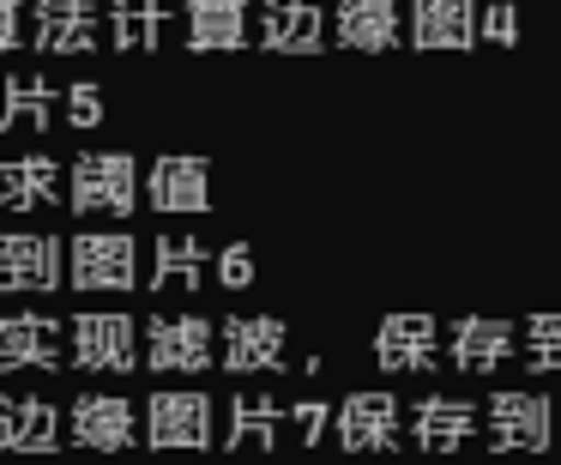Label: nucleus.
<instances>
[{
  "label": "nucleus",
  "mask_w": 561,
  "mask_h": 465,
  "mask_svg": "<svg viewBox=\"0 0 561 465\" xmlns=\"http://www.w3.org/2000/svg\"><path fill=\"white\" fill-rule=\"evenodd\" d=\"M73 212H115L127 218L139 200V175H134V158L127 151H85L73 163Z\"/></svg>",
  "instance_id": "f257e3e1"
},
{
  "label": "nucleus",
  "mask_w": 561,
  "mask_h": 465,
  "mask_svg": "<svg viewBox=\"0 0 561 465\" xmlns=\"http://www.w3.org/2000/svg\"><path fill=\"white\" fill-rule=\"evenodd\" d=\"M139 248L134 236H103V230H85L73 248H67V279L79 291H134L139 279Z\"/></svg>",
  "instance_id": "f03ea898"
},
{
  "label": "nucleus",
  "mask_w": 561,
  "mask_h": 465,
  "mask_svg": "<svg viewBox=\"0 0 561 465\" xmlns=\"http://www.w3.org/2000/svg\"><path fill=\"white\" fill-rule=\"evenodd\" d=\"M146 363L158 375H206L211 368V327L199 315H158L146 327Z\"/></svg>",
  "instance_id": "7ed1b4c3"
},
{
  "label": "nucleus",
  "mask_w": 561,
  "mask_h": 465,
  "mask_svg": "<svg viewBox=\"0 0 561 465\" xmlns=\"http://www.w3.org/2000/svg\"><path fill=\"white\" fill-rule=\"evenodd\" d=\"M146 441L163 453L206 447L211 441V399L206 393H151L146 399Z\"/></svg>",
  "instance_id": "20e7f679"
},
{
  "label": "nucleus",
  "mask_w": 561,
  "mask_h": 465,
  "mask_svg": "<svg viewBox=\"0 0 561 465\" xmlns=\"http://www.w3.org/2000/svg\"><path fill=\"white\" fill-rule=\"evenodd\" d=\"M67 435L91 453H122L134 447L139 423H134V405L122 393H79L73 411H67Z\"/></svg>",
  "instance_id": "39448f33"
},
{
  "label": "nucleus",
  "mask_w": 561,
  "mask_h": 465,
  "mask_svg": "<svg viewBox=\"0 0 561 465\" xmlns=\"http://www.w3.org/2000/svg\"><path fill=\"white\" fill-rule=\"evenodd\" d=\"M67 279V248L55 236H0V291H55Z\"/></svg>",
  "instance_id": "423d86ee"
},
{
  "label": "nucleus",
  "mask_w": 561,
  "mask_h": 465,
  "mask_svg": "<svg viewBox=\"0 0 561 465\" xmlns=\"http://www.w3.org/2000/svg\"><path fill=\"white\" fill-rule=\"evenodd\" d=\"M375 363L392 375H423L440 363V327L428 315H387L375 332Z\"/></svg>",
  "instance_id": "0eeeda50"
},
{
  "label": "nucleus",
  "mask_w": 561,
  "mask_h": 465,
  "mask_svg": "<svg viewBox=\"0 0 561 465\" xmlns=\"http://www.w3.org/2000/svg\"><path fill=\"white\" fill-rule=\"evenodd\" d=\"M73 363L91 375H127L134 356V320L127 315H79L73 320Z\"/></svg>",
  "instance_id": "6e6552de"
},
{
  "label": "nucleus",
  "mask_w": 561,
  "mask_h": 465,
  "mask_svg": "<svg viewBox=\"0 0 561 465\" xmlns=\"http://www.w3.org/2000/svg\"><path fill=\"white\" fill-rule=\"evenodd\" d=\"M61 363H73V356H61V320H49V315H7L0 320V368L7 375L13 368L55 375Z\"/></svg>",
  "instance_id": "1a4fd4ad"
},
{
  "label": "nucleus",
  "mask_w": 561,
  "mask_h": 465,
  "mask_svg": "<svg viewBox=\"0 0 561 465\" xmlns=\"http://www.w3.org/2000/svg\"><path fill=\"white\" fill-rule=\"evenodd\" d=\"M549 435H556L549 399H537V393H495L489 399V441L495 447L531 453V447H549Z\"/></svg>",
  "instance_id": "9d476101"
},
{
  "label": "nucleus",
  "mask_w": 561,
  "mask_h": 465,
  "mask_svg": "<svg viewBox=\"0 0 561 465\" xmlns=\"http://www.w3.org/2000/svg\"><path fill=\"white\" fill-rule=\"evenodd\" d=\"M0 447L7 453H55L61 447V405L37 393H7L0 399Z\"/></svg>",
  "instance_id": "9b49d317"
},
{
  "label": "nucleus",
  "mask_w": 561,
  "mask_h": 465,
  "mask_svg": "<svg viewBox=\"0 0 561 465\" xmlns=\"http://www.w3.org/2000/svg\"><path fill=\"white\" fill-rule=\"evenodd\" d=\"M284 320L272 315H236L224 320V356L218 363L230 375H254V368H284Z\"/></svg>",
  "instance_id": "f8f14e48"
},
{
  "label": "nucleus",
  "mask_w": 561,
  "mask_h": 465,
  "mask_svg": "<svg viewBox=\"0 0 561 465\" xmlns=\"http://www.w3.org/2000/svg\"><path fill=\"white\" fill-rule=\"evenodd\" d=\"M146 200L158 212H206V200H211L206 158H194V151H170V158H158L151 175H146Z\"/></svg>",
  "instance_id": "ddd939ff"
},
{
  "label": "nucleus",
  "mask_w": 561,
  "mask_h": 465,
  "mask_svg": "<svg viewBox=\"0 0 561 465\" xmlns=\"http://www.w3.org/2000/svg\"><path fill=\"white\" fill-rule=\"evenodd\" d=\"M483 37L477 0H416L411 7V43L416 49H471Z\"/></svg>",
  "instance_id": "4468645a"
},
{
  "label": "nucleus",
  "mask_w": 561,
  "mask_h": 465,
  "mask_svg": "<svg viewBox=\"0 0 561 465\" xmlns=\"http://www.w3.org/2000/svg\"><path fill=\"white\" fill-rule=\"evenodd\" d=\"M260 43L278 55H314L327 43V13L314 0H266L260 7Z\"/></svg>",
  "instance_id": "2eb2a0df"
},
{
  "label": "nucleus",
  "mask_w": 561,
  "mask_h": 465,
  "mask_svg": "<svg viewBox=\"0 0 561 465\" xmlns=\"http://www.w3.org/2000/svg\"><path fill=\"white\" fill-rule=\"evenodd\" d=\"M339 441L351 453H375V447H392L399 441V399L392 393H351L339 405Z\"/></svg>",
  "instance_id": "dca6fc26"
},
{
  "label": "nucleus",
  "mask_w": 561,
  "mask_h": 465,
  "mask_svg": "<svg viewBox=\"0 0 561 465\" xmlns=\"http://www.w3.org/2000/svg\"><path fill=\"white\" fill-rule=\"evenodd\" d=\"M37 49L43 55L98 49V7L91 0H37Z\"/></svg>",
  "instance_id": "f3484780"
},
{
  "label": "nucleus",
  "mask_w": 561,
  "mask_h": 465,
  "mask_svg": "<svg viewBox=\"0 0 561 465\" xmlns=\"http://www.w3.org/2000/svg\"><path fill=\"white\" fill-rule=\"evenodd\" d=\"M447 356L465 375H489L501 356H513V327L495 315H465V320H453V332H447Z\"/></svg>",
  "instance_id": "a211bd4d"
},
{
  "label": "nucleus",
  "mask_w": 561,
  "mask_h": 465,
  "mask_svg": "<svg viewBox=\"0 0 561 465\" xmlns=\"http://www.w3.org/2000/svg\"><path fill=\"white\" fill-rule=\"evenodd\" d=\"M477 405L471 399H447V393H435V399H416V411H411V435H416V447H428V453H453V447H465V441L477 435Z\"/></svg>",
  "instance_id": "6ab92c4d"
},
{
  "label": "nucleus",
  "mask_w": 561,
  "mask_h": 465,
  "mask_svg": "<svg viewBox=\"0 0 561 465\" xmlns=\"http://www.w3.org/2000/svg\"><path fill=\"white\" fill-rule=\"evenodd\" d=\"M332 31H339L344 49L380 55V49H392V43H399V7H392V0H339Z\"/></svg>",
  "instance_id": "aec40b11"
},
{
  "label": "nucleus",
  "mask_w": 561,
  "mask_h": 465,
  "mask_svg": "<svg viewBox=\"0 0 561 465\" xmlns=\"http://www.w3.org/2000/svg\"><path fill=\"white\" fill-rule=\"evenodd\" d=\"M0 200L13 212H31V206H61V158H13L0 163Z\"/></svg>",
  "instance_id": "412c9836"
},
{
  "label": "nucleus",
  "mask_w": 561,
  "mask_h": 465,
  "mask_svg": "<svg viewBox=\"0 0 561 465\" xmlns=\"http://www.w3.org/2000/svg\"><path fill=\"white\" fill-rule=\"evenodd\" d=\"M187 43L194 49H242L248 0H187Z\"/></svg>",
  "instance_id": "4be33fe9"
},
{
  "label": "nucleus",
  "mask_w": 561,
  "mask_h": 465,
  "mask_svg": "<svg viewBox=\"0 0 561 465\" xmlns=\"http://www.w3.org/2000/svg\"><path fill=\"white\" fill-rule=\"evenodd\" d=\"M284 429V405L266 393H242L230 399V429H224V447H278Z\"/></svg>",
  "instance_id": "5701e85b"
},
{
  "label": "nucleus",
  "mask_w": 561,
  "mask_h": 465,
  "mask_svg": "<svg viewBox=\"0 0 561 465\" xmlns=\"http://www.w3.org/2000/svg\"><path fill=\"white\" fill-rule=\"evenodd\" d=\"M49 122H55L49 79H31V73L7 79V91H0V134H13V127H49Z\"/></svg>",
  "instance_id": "b1692460"
},
{
  "label": "nucleus",
  "mask_w": 561,
  "mask_h": 465,
  "mask_svg": "<svg viewBox=\"0 0 561 465\" xmlns=\"http://www.w3.org/2000/svg\"><path fill=\"white\" fill-rule=\"evenodd\" d=\"M170 284H182V291H199V284H206V242H194V236H158L151 291H170Z\"/></svg>",
  "instance_id": "393cba45"
},
{
  "label": "nucleus",
  "mask_w": 561,
  "mask_h": 465,
  "mask_svg": "<svg viewBox=\"0 0 561 465\" xmlns=\"http://www.w3.org/2000/svg\"><path fill=\"white\" fill-rule=\"evenodd\" d=\"M115 49H158L163 43V0H110Z\"/></svg>",
  "instance_id": "a878e982"
},
{
  "label": "nucleus",
  "mask_w": 561,
  "mask_h": 465,
  "mask_svg": "<svg viewBox=\"0 0 561 465\" xmlns=\"http://www.w3.org/2000/svg\"><path fill=\"white\" fill-rule=\"evenodd\" d=\"M525 363H531L537 375H561V315L525 320Z\"/></svg>",
  "instance_id": "bb28decb"
},
{
  "label": "nucleus",
  "mask_w": 561,
  "mask_h": 465,
  "mask_svg": "<svg viewBox=\"0 0 561 465\" xmlns=\"http://www.w3.org/2000/svg\"><path fill=\"white\" fill-rule=\"evenodd\" d=\"M290 417H296V435L314 447V441L327 435V423H339V405H327V399H296Z\"/></svg>",
  "instance_id": "cd10ccee"
},
{
  "label": "nucleus",
  "mask_w": 561,
  "mask_h": 465,
  "mask_svg": "<svg viewBox=\"0 0 561 465\" xmlns=\"http://www.w3.org/2000/svg\"><path fill=\"white\" fill-rule=\"evenodd\" d=\"M218 279L230 284V291H248V284H254V248L248 242H230L218 254Z\"/></svg>",
  "instance_id": "c85d7f7f"
},
{
  "label": "nucleus",
  "mask_w": 561,
  "mask_h": 465,
  "mask_svg": "<svg viewBox=\"0 0 561 465\" xmlns=\"http://www.w3.org/2000/svg\"><path fill=\"white\" fill-rule=\"evenodd\" d=\"M67 122H73L79 134H85V127H98L103 122V91L98 86H73V91H67Z\"/></svg>",
  "instance_id": "c756f323"
},
{
  "label": "nucleus",
  "mask_w": 561,
  "mask_h": 465,
  "mask_svg": "<svg viewBox=\"0 0 561 465\" xmlns=\"http://www.w3.org/2000/svg\"><path fill=\"white\" fill-rule=\"evenodd\" d=\"M483 37L489 43H519V7H513V0L483 7Z\"/></svg>",
  "instance_id": "7c9ffc66"
},
{
  "label": "nucleus",
  "mask_w": 561,
  "mask_h": 465,
  "mask_svg": "<svg viewBox=\"0 0 561 465\" xmlns=\"http://www.w3.org/2000/svg\"><path fill=\"white\" fill-rule=\"evenodd\" d=\"M19 0H0V49H19V37H25V25H19Z\"/></svg>",
  "instance_id": "2f4dec72"
}]
</instances>
